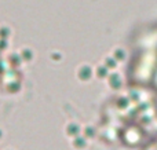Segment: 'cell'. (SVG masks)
Masks as SVG:
<instances>
[{"label": "cell", "mask_w": 157, "mask_h": 150, "mask_svg": "<svg viewBox=\"0 0 157 150\" xmlns=\"http://www.w3.org/2000/svg\"><path fill=\"white\" fill-rule=\"evenodd\" d=\"M22 55H24V58H25V59H28V58H29V57H30V55H32V54H30V52L28 51V50H25V51L22 52Z\"/></svg>", "instance_id": "cell-1"}, {"label": "cell", "mask_w": 157, "mask_h": 150, "mask_svg": "<svg viewBox=\"0 0 157 150\" xmlns=\"http://www.w3.org/2000/svg\"><path fill=\"white\" fill-rule=\"evenodd\" d=\"M0 135H2V132H0Z\"/></svg>", "instance_id": "cell-2"}]
</instances>
